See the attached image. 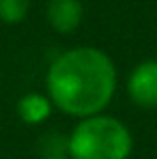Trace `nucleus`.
Listing matches in <instances>:
<instances>
[{
	"instance_id": "obj_1",
	"label": "nucleus",
	"mask_w": 157,
	"mask_h": 159,
	"mask_svg": "<svg viewBox=\"0 0 157 159\" xmlns=\"http://www.w3.org/2000/svg\"><path fill=\"white\" fill-rule=\"evenodd\" d=\"M45 88L54 107L82 120L101 114L112 101L116 67L99 48H71L54 58L45 75Z\"/></svg>"
},
{
	"instance_id": "obj_4",
	"label": "nucleus",
	"mask_w": 157,
	"mask_h": 159,
	"mask_svg": "<svg viewBox=\"0 0 157 159\" xmlns=\"http://www.w3.org/2000/svg\"><path fill=\"white\" fill-rule=\"evenodd\" d=\"M45 17L56 32L71 34L84 20V7L80 0H50L45 7Z\"/></svg>"
},
{
	"instance_id": "obj_5",
	"label": "nucleus",
	"mask_w": 157,
	"mask_h": 159,
	"mask_svg": "<svg viewBox=\"0 0 157 159\" xmlns=\"http://www.w3.org/2000/svg\"><path fill=\"white\" fill-rule=\"evenodd\" d=\"M52 99L48 95H41V93H26L17 101V116L26 125H39L43 120H48L52 116Z\"/></svg>"
},
{
	"instance_id": "obj_6",
	"label": "nucleus",
	"mask_w": 157,
	"mask_h": 159,
	"mask_svg": "<svg viewBox=\"0 0 157 159\" xmlns=\"http://www.w3.org/2000/svg\"><path fill=\"white\" fill-rule=\"evenodd\" d=\"M30 11V0H0V22L20 24Z\"/></svg>"
},
{
	"instance_id": "obj_2",
	"label": "nucleus",
	"mask_w": 157,
	"mask_h": 159,
	"mask_svg": "<svg viewBox=\"0 0 157 159\" xmlns=\"http://www.w3.org/2000/svg\"><path fill=\"white\" fill-rule=\"evenodd\" d=\"M131 148L133 138L127 125L108 114L82 118L69 135L71 159H127Z\"/></svg>"
},
{
	"instance_id": "obj_7",
	"label": "nucleus",
	"mask_w": 157,
	"mask_h": 159,
	"mask_svg": "<svg viewBox=\"0 0 157 159\" xmlns=\"http://www.w3.org/2000/svg\"><path fill=\"white\" fill-rule=\"evenodd\" d=\"M43 159H71L69 155H62V157H43Z\"/></svg>"
},
{
	"instance_id": "obj_3",
	"label": "nucleus",
	"mask_w": 157,
	"mask_h": 159,
	"mask_svg": "<svg viewBox=\"0 0 157 159\" xmlns=\"http://www.w3.org/2000/svg\"><path fill=\"white\" fill-rule=\"evenodd\" d=\"M127 95L138 107H157V58L144 60L131 69L127 78Z\"/></svg>"
}]
</instances>
